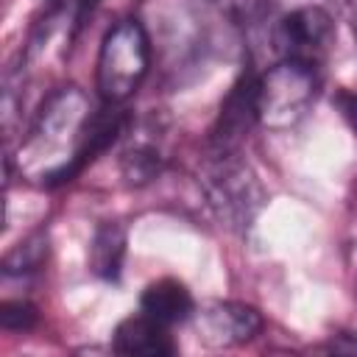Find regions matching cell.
<instances>
[{
	"label": "cell",
	"instance_id": "obj_1",
	"mask_svg": "<svg viewBox=\"0 0 357 357\" xmlns=\"http://www.w3.org/2000/svg\"><path fill=\"white\" fill-rule=\"evenodd\" d=\"M92 106L78 86H64L47 98L20 148V167L42 184L70 181L86 165V123Z\"/></svg>",
	"mask_w": 357,
	"mask_h": 357
},
{
	"label": "cell",
	"instance_id": "obj_2",
	"mask_svg": "<svg viewBox=\"0 0 357 357\" xmlns=\"http://www.w3.org/2000/svg\"><path fill=\"white\" fill-rule=\"evenodd\" d=\"M201 187L215 218L231 231H245L265 204V190L240 151H209Z\"/></svg>",
	"mask_w": 357,
	"mask_h": 357
},
{
	"label": "cell",
	"instance_id": "obj_3",
	"mask_svg": "<svg viewBox=\"0 0 357 357\" xmlns=\"http://www.w3.org/2000/svg\"><path fill=\"white\" fill-rule=\"evenodd\" d=\"M151 67V39L139 20H117L100 39L95 84L103 103L128 100Z\"/></svg>",
	"mask_w": 357,
	"mask_h": 357
},
{
	"label": "cell",
	"instance_id": "obj_4",
	"mask_svg": "<svg viewBox=\"0 0 357 357\" xmlns=\"http://www.w3.org/2000/svg\"><path fill=\"white\" fill-rule=\"evenodd\" d=\"M321 75L315 67L279 59L268 73L257 75V117L265 128H293L315 103Z\"/></svg>",
	"mask_w": 357,
	"mask_h": 357
},
{
	"label": "cell",
	"instance_id": "obj_5",
	"mask_svg": "<svg viewBox=\"0 0 357 357\" xmlns=\"http://www.w3.org/2000/svg\"><path fill=\"white\" fill-rule=\"evenodd\" d=\"M335 45V22L321 6H301L273 28V47L282 59L321 70Z\"/></svg>",
	"mask_w": 357,
	"mask_h": 357
},
{
	"label": "cell",
	"instance_id": "obj_6",
	"mask_svg": "<svg viewBox=\"0 0 357 357\" xmlns=\"http://www.w3.org/2000/svg\"><path fill=\"white\" fill-rule=\"evenodd\" d=\"M192 326L201 343L212 349H231L262 332V315L257 307L243 301H209L192 312Z\"/></svg>",
	"mask_w": 357,
	"mask_h": 357
},
{
	"label": "cell",
	"instance_id": "obj_7",
	"mask_svg": "<svg viewBox=\"0 0 357 357\" xmlns=\"http://www.w3.org/2000/svg\"><path fill=\"white\" fill-rule=\"evenodd\" d=\"M259 123L257 117V75L245 70L220 103L218 120L212 126L209 151H240L248 131Z\"/></svg>",
	"mask_w": 357,
	"mask_h": 357
},
{
	"label": "cell",
	"instance_id": "obj_8",
	"mask_svg": "<svg viewBox=\"0 0 357 357\" xmlns=\"http://www.w3.org/2000/svg\"><path fill=\"white\" fill-rule=\"evenodd\" d=\"M112 349L128 357H170L176 351V340L167 324L139 312V315H128L114 329Z\"/></svg>",
	"mask_w": 357,
	"mask_h": 357
},
{
	"label": "cell",
	"instance_id": "obj_9",
	"mask_svg": "<svg viewBox=\"0 0 357 357\" xmlns=\"http://www.w3.org/2000/svg\"><path fill=\"white\" fill-rule=\"evenodd\" d=\"M139 312L173 326V324H181V321L192 318L195 301H192V293L178 279H156L142 290Z\"/></svg>",
	"mask_w": 357,
	"mask_h": 357
},
{
	"label": "cell",
	"instance_id": "obj_10",
	"mask_svg": "<svg viewBox=\"0 0 357 357\" xmlns=\"http://www.w3.org/2000/svg\"><path fill=\"white\" fill-rule=\"evenodd\" d=\"M126 259V229L120 223H100L89 243V271L106 282H117Z\"/></svg>",
	"mask_w": 357,
	"mask_h": 357
},
{
	"label": "cell",
	"instance_id": "obj_11",
	"mask_svg": "<svg viewBox=\"0 0 357 357\" xmlns=\"http://www.w3.org/2000/svg\"><path fill=\"white\" fill-rule=\"evenodd\" d=\"M162 165H165V151L159 148L156 139H148V137L131 139L120 153V170L128 184H148L151 178L159 176Z\"/></svg>",
	"mask_w": 357,
	"mask_h": 357
},
{
	"label": "cell",
	"instance_id": "obj_12",
	"mask_svg": "<svg viewBox=\"0 0 357 357\" xmlns=\"http://www.w3.org/2000/svg\"><path fill=\"white\" fill-rule=\"evenodd\" d=\"M42 257H45V240H42V237H31V240L20 243V245L6 257V262H3V273H6V279L39 268Z\"/></svg>",
	"mask_w": 357,
	"mask_h": 357
},
{
	"label": "cell",
	"instance_id": "obj_13",
	"mask_svg": "<svg viewBox=\"0 0 357 357\" xmlns=\"http://www.w3.org/2000/svg\"><path fill=\"white\" fill-rule=\"evenodd\" d=\"M0 324L6 329H14V332H25L36 324V307L25 298H6L3 307H0Z\"/></svg>",
	"mask_w": 357,
	"mask_h": 357
},
{
	"label": "cell",
	"instance_id": "obj_14",
	"mask_svg": "<svg viewBox=\"0 0 357 357\" xmlns=\"http://www.w3.org/2000/svg\"><path fill=\"white\" fill-rule=\"evenodd\" d=\"M47 3H50V8H53L56 14H61L64 20H70V22L78 28L81 20L95 8L98 0H47Z\"/></svg>",
	"mask_w": 357,
	"mask_h": 357
},
{
	"label": "cell",
	"instance_id": "obj_15",
	"mask_svg": "<svg viewBox=\"0 0 357 357\" xmlns=\"http://www.w3.org/2000/svg\"><path fill=\"white\" fill-rule=\"evenodd\" d=\"M212 3L231 20H248L257 8V0H212Z\"/></svg>",
	"mask_w": 357,
	"mask_h": 357
},
{
	"label": "cell",
	"instance_id": "obj_16",
	"mask_svg": "<svg viewBox=\"0 0 357 357\" xmlns=\"http://www.w3.org/2000/svg\"><path fill=\"white\" fill-rule=\"evenodd\" d=\"M326 351H335V354H357V335H351V332L332 335V340L326 343Z\"/></svg>",
	"mask_w": 357,
	"mask_h": 357
}]
</instances>
